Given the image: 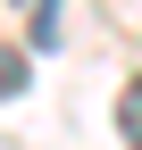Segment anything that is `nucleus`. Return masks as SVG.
<instances>
[{
	"instance_id": "nucleus-3",
	"label": "nucleus",
	"mask_w": 142,
	"mask_h": 150,
	"mask_svg": "<svg viewBox=\"0 0 142 150\" xmlns=\"http://www.w3.org/2000/svg\"><path fill=\"white\" fill-rule=\"evenodd\" d=\"M50 33H59V0H33V42L50 50Z\"/></svg>"
},
{
	"instance_id": "nucleus-1",
	"label": "nucleus",
	"mask_w": 142,
	"mask_h": 150,
	"mask_svg": "<svg viewBox=\"0 0 142 150\" xmlns=\"http://www.w3.org/2000/svg\"><path fill=\"white\" fill-rule=\"evenodd\" d=\"M25 83H33V59H25V42H0V100H17Z\"/></svg>"
},
{
	"instance_id": "nucleus-2",
	"label": "nucleus",
	"mask_w": 142,
	"mask_h": 150,
	"mask_svg": "<svg viewBox=\"0 0 142 150\" xmlns=\"http://www.w3.org/2000/svg\"><path fill=\"white\" fill-rule=\"evenodd\" d=\"M117 134H126V142L142 150V75H134L126 92H117Z\"/></svg>"
}]
</instances>
